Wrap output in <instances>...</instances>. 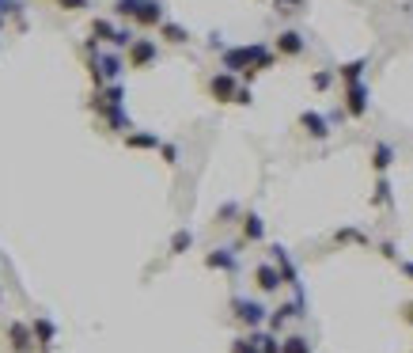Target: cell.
Returning a JSON list of instances; mask_svg holds the SVG:
<instances>
[{"instance_id": "obj_1", "label": "cell", "mask_w": 413, "mask_h": 353, "mask_svg": "<svg viewBox=\"0 0 413 353\" xmlns=\"http://www.w3.org/2000/svg\"><path fill=\"white\" fill-rule=\"evenodd\" d=\"M125 65H129V61L121 58L118 50H95V53H87V76H91L95 87H107V84H114V80H121Z\"/></svg>"}, {"instance_id": "obj_2", "label": "cell", "mask_w": 413, "mask_h": 353, "mask_svg": "<svg viewBox=\"0 0 413 353\" xmlns=\"http://www.w3.org/2000/svg\"><path fill=\"white\" fill-rule=\"evenodd\" d=\"M231 308H236V319H239L243 327H250V331H258L262 323H270V311H265L258 300H247V296H239V300H231Z\"/></svg>"}, {"instance_id": "obj_3", "label": "cell", "mask_w": 413, "mask_h": 353, "mask_svg": "<svg viewBox=\"0 0 413 353\" xmlns=\"http://www.w3.org/2000/svg\"><path fill=\"white\" fill-rule=\"evenodd\" d=\"M156 58H159V46L152 42V38H133V46L125 50V61H129V69H148Z\"/></svg>"}, {"instance_id": "obj_4", "label": "cell", "mask_w": 413, "mask_h": 353, "mask_svg": "<svg viewBox=\"0 0 413 353\" xmlns=\"http://www.w3.org/2000/svg\"><path fill=\"white\" fill-rule=\"evenodd\" d=\"M236 92H239V80H236V72H228V69H220L209 80V95H213L216 103H236Z\"/></svg>"}, {"instance_id": "obj_5", "label": "cell", "mask_w": 413, "mask_h": 353, "mask_svg": "<svg viewBox=\"0 0 413 353\" xmlns=\"http://www.w3.org/2000/svg\"><path fill=\"white\" fill-rule=\"evenodd\" d=\"M368 103H371V92H368L364 80L345 84V110H349V118H364L368 114Z\"/></svg>"}, {"instance_id": "obj_6", "label": "cell", "mask_w": 413, "mask_h": 353, "mask_svg": "<svg viewBox=\"0 0 413 353\" xmlns=\"http://www.w3.org/2000/svg\"><path fill=\"white\" fill-rule=\"evenodd\" d=\"M299 130L315 141H326L330 137V118L319 114V110H304V114H299Z\"/></svg>"}, {"instance_id": "obj_7", "label": "cell", "mask_w": 413, "mask_h": 353, "mask_svg": "<svg viewBox=\"0 0 413 353\" xmlns=\"http://www.w3.org/2000/svg\"><path fill=\"white\" fill-rule=\"evenodd\" d=\"M205 266L209 270H224V274H236L239 270V251L236 247H216V251L205 255Z\"/></svg>"}, {"instance_id": "obj_8", "label": "cell", "mask_w": 413, "mask_h": 353, "mask_svg": "<svg viewBox=\"0 0 413 353\" xmlns=\"http://www.w3.org/2000/svg\"><path fill=\"white\" fill-rule=\"evenodd\" d=\"M273 50H277L281 58H299V53L307 50V38L299 35V31H281L277 42H273Z\"/></svg>"}, {"instance_id": "obj_9", "label": "cell", "mask_w": 413, "mask_h": 353, "mask_svg": "<svg viewBox=\"0 0 413 353\" xmlns=\"http://www.w3.org/2000/svg\"><path fill=\"white\" fill-rule=\"evenodd\" d=\"M164 19H167V4H164V0H144L133 23H137V27H159Z\"/></svg>"}, {"instance_id": "obj_10", "label": "cell", "mask_w": 413, "mask_h": 353, "mask_svg": "<svg viewBox=\"0 0 413 353\" xmlns=\"http://www.w3.org/2000/svg\"><path fill=\"white\" fill-rule=\"evenodd\" d=\"M254 282L262 293H277L281 285H285V277H281V270H277V262H262V266L254 270Z\"/></svg>"}, {"instance_id": "obj_11", "label": "cell", "mask_w": 413, "mask_h": 353, "mask_svg": "<svg viewBox=\"0 0 413 353\" xmlns=\"http://www.w3.org/2000/svg\"><path fill=\"white\" fill-rule=\"evenodd\" d=\"M8 342H12L15 353H30L35 350V331L27 323H8Z\"/></svg>"}, {"instance_id": "obj_12", "label": "cell", "mask_w": 413, "mask_h": 353, "mask_svg": "<svg viewBox=\"0 0 413 353\" xmlns=\"http://www.w3.org/2000/svg\"><path fill=\"white\" fill-rule=\"evenodd\" d=\"M103 118H107V130L110 133H121V137H125V133L133 130V126H129V114H125V103H121V107H110V103H107Z\"/></svg>"}, {"instance_id": "obj_13", "label": "cell", "mask_w": 413, "mask_h": 353, "mask_svg": "<svg viewBox=\"0 0 413 353\" xmlns=\"http://www.w3.org/2000/svg\"><path fill=\"white\" fill-rule=\"evenodd\" d=\"M121 141H125V148H141V152L144 148H159V144H164V141H159V133H148V130H129Z\"/></svg>"}, {"instance_id": "obj_14", "label": "cell", "mask_w": 413, "mask_h": 353, "mask_svg": "<svg viewBox=\"0 0 413 353\" xmlns=\"http://www.w3.org/2000/svg\"><path fill=\"white\" fill-rule=\"evenodd\" d=\"M30 331H35V342L42 346V353H50V350H53V338H58V327H53L50 319H35V323H30Z\"/></svg>"}, {"instance_id": "obj_15", "label": "cell", "mask_w": 413, "mask_h": 353, "mask_svg": "<svg viewBox=\"0 0 413 353\" xmlns=\"http://www.w3.org/2000/svg\"><path fill=\"white\" fill-rule=\"evenodd\" d=\"M394 164V144H387V141H379L376 148H371V171L376 175H387V167Z\"/></svg>"}, {"instance_id": "obj_16", "label": "cell", "mask_w": 413, "mask_h": 353, "mask_svg": "<svg viewBox=\"0 0 413 353\" xmlns=\"http://www.w3.org/2000/svg\"><path fill=\"white\" fill-rule=\"evenodd\" d=\"M262 236H265V221L258 213H247L243 216V239H247V243H258Z\"/></svg>"}, {"instance_id": "obj_17", "label": "cell", "mask_w": 413, "mask_h": 353, "mask_svg": "<svg viewBox=\"0 0 413 353\" xmlns=\"http://www.w3.org/2000/svg\"><path fill=\"white\" fill-rule=\"evenodd\" d=\"M159 35H164L171 46H186V42H190V31H186L182 23H171V19L159 23Z\"/></svg>"}, {"instance_id": "obj_18", "label": "cell", "mask_w": 413, "mask_h": 353, "mask_svg": "<svg viewBox=\"0 0 413 353\" xmlns=\"http://www.w3.org/2000/svg\"><path fill=\"white\" fill-rule=\"evenodd\" d=\"M391 202H394L391 179H387V175H379V179H376V194H371V205H376V209H387Z\"/></svg>"}, {"instance_id": "obj_19", "label": "cell", "mask_w": 413, "mask_h": 353, "mask_svg": "<svg viewBox=\"0 0 413 353\" xmlns=\"http://www.w3.org/2000/svg\"><path fill=\"white\" fill-rule=\"evenodd\" d=\"M364 69H368V58H356L337 69V76H342V84H356V80H364Z\"/></svg>"}, {"instance_id": "obj_20", "label": "cell", "mask_w": 413, "mask_h": 353, "mask_svg": "<svg viewBox=\"0 0 413 353\" xmlns=\"http://www.w3.org/2000/svg\"><path fill=\"white\" fill-rule=\"evenodd\" d=\"M141 4H144V0H114V4H110V12H114L118 19H137Z\"/></svg>"}, {"instance_id": "obj_21", "label": "cell", "mask_w": 413, "mask_h": 353, "mask_svg": "<svg viewBox=\"0 0 413 353\" xmlns=\"http://www.w3.org/2000/svg\"><path fill=\"white\" fill-rule=\"evenodd\" d=\"M193 247V232L190 228H178L175 236H171V255H186Z\"/></svg>"}, {"instance_id": "obj_22", "label": "cell", "mask_w": 413, "mask_h": 353, "mask_svg": "<svg viewBox=\"0 0 413 353\" xmlns=\"http://www.w3.org/2000/svg\"><path fill=\"white\" fill-rule=\"evenodd\" d=\"M334 243H360V247H368V236H364L360 228H337Z\"/></svg>"}, {"instance_id": "obj_23", "label": "cell", "mask_w": 413, "mask_h": 353, "mask_svg": "<svg viewBox=\"0 0 413 353\" xmlns=\"http://www.w3.org/2000/svg\"><path fill=\"white\" fill-rule=\"evenodd\" d=\"M114 23L110 19H91V38H99V42H110V38H114Z\"/></svg>"}, {"instance_id": "obj_24", "label": "cell", "mask_w": 413, "mask_h": 353, "mask_svg": "<svg viewBox=\"0 0 413 353\" xmlns=\"http://www.w3.org/2000/svg\"><path fill=\"white\" fill-rule=\"evenodd\" d=\"M133 27H118L114 31V38H110V50H129V46H133Z\"/></svg>"}, {"instance_id": "obj_25", "label": "cell", "mask_w": 413, "mask_h": 353, "mask_svg": "<svg viewBox=\"0 0 413 353\" xmlns=\"http://www.w3.org/2000/svg\"><path fill=\"white\" fill-rule=\"evenodd\" d=\"M0 15H15L19 31L27 27V19H23V4H19V0H0Z\"/></svg>"}, {"instance_id": "obj_26", "label": "cell", "mask_w": 413, "mask_h": 353, "mask_svg": "<svg viewBox=\"0 0 413 353\" xmlns=\"http://www.w3.org/2000/svg\"><path fill=\"white\" fill-rule=\"evenodd\" d=\"M281 353H311V342H307L304 334H292V338H285Z\"/></svg>"}, {"instance_id": "obj_27", "label": "cell", "mask_w": 413, "mask_h": 353, "mask_svg": "<svg viewBox=\"0 0 413 353\" xmlns=\"http://www.w3.org/2000/svg\"><path fill=\"white\" fill-rule=\"evenodd\" d=\"M231 353H262V346H258V338H254V331H250L247 338H236V342H231Z\"/></svg>"}, {"instance_id": "obj_28", "label": "cell", "mask_w": 413, "mask_h": 353, "mask_svg": "<svg viewBox=\"0 0 413 353\" xmlns=\"http://www.w3.org/2000/svg\"><path fill=\"white\" fill-rule=\"evenodd\" d=\"M254 338H258V346H262V353H281V346H285V342H277V334L254 331Z\"/></svg>"}, {"instance_id": "obj_29", "label": "cell", "mask_w": 413, "mask_h": 353, "mask_svg": "<svg viewBox=\"0 0 413 353\" xmlns=\"http://www.w3.org/2000/svg\"><path fill=\"white\" fill-rule=\"evenodd\" d=\"M330 84H334V72H330V69H319V72H311V87H315V92H326Z\"/></svg>"}, {"instance_id": "obj_30", "label": "cell", "mask_w": 413, "mask_h": 353, "mask_svg": "<svg viewBox=\"0 0 413 353\" xmlns=\"http://www.w3.org/2000/svg\"><path fill=\"white\" fill-rule=\"evenodd\" d=\"M231 216H239V205L236 202H224L220 209H216V221H220V224H231Z\"/></svg>"}, {"instance_id": "obj_31", "label": "cell", "mask_w": 413, "mask_h": 353, "mask_svg": "<svg viewBox=\"0 0 413 353\" xmlns=\"http://www.w3.org/2000/svg\"><path fill=\"white\" fill-rule=\"evenodd\" d=\"M159 156H164V164H167V167H175V164H178V148H175L171 141L159 144Z\"/></svg>"}, {"instance_id": "obj_32", "label": "cell", "mask_w": 413, "mask_h": 353, "mask_svg": "<svg viewBox=\"0 0 413 353\" xmlns=\"http://www.w3.org/2000/svg\"><path fill=\"white\" fill-rule=\"evenodd\" d=\"M273 8H277L281 15H292V12H299V8H304V0H273Z\"/></svg>"}, {"instance_id": "obj_33", "label": "cell", "mask_w": 413, "mask_h": 353, "mask_svg": "<svg viewBox=\"0 0 413 353\" xmlns=\"http://www.w3.org/2000/svg\"><path fill=\"white\" fill-rule=\"evenodd\" d=\"M236 103H239V107H250V103H254V92H250V84H239Z\"/></svg>"}, {"instance_id": "obj_34", "label": "cell", "mask_w": 413, "mask_h": 353, "mask_svg": "<svg viewBox=\"0 0 413 353\" xmlns=\"http://www.w3.org/2000/svg\"><path fill=\"white\" fill-rule=\"evenodd\" d=\"M379 255H383V259H391V262H398V251H394L391 239H383V243H379Z\"/></svg>"}, {"instance_id": "obj_35", "label": "cell", "mask_w": 413, "mask_h": 353, "mask_svg": "<svg viewBox=\"0 0 413 353\" xmlns=\"http://www.w3.org/2000/svg\"><path fill=\"white\" fill-rule=\"evenodd\" d=\"M58 4L64 8V12H84V8H87V0H58Z\"/></svg>"}, {"instance_id": "obj_36", "label": "cell", "mask_w": 413, "mask_h": 353, "mask_svg": "<svg viewBox=\"0 0 413 353\" xmlns=\"http://www.w3.org/2000/svg\"><path fill=\"white\" fill-rule=\"evenodd\" d=\"M398 270H402V274H406V277H410V282H413V262H406V259H398Z\"/></svg>"}, {"instance_id": "obj_37", "label": "cell", "mask_w": 413, "mask_h": 353, "mask_svg": "<svg viewBox=\"0 0 413 353\" xmlns=\"http://www.w3.org/2000/svg\"><path fill=\"white\" fill-rule=\"evenodd\" d=\"M406 319H410V323H413V304H406Z\"/></svg>"}, {"instance_id": "obj_38", "label": "cell", "mask_w": 413, "mask_h": 353, "mask_svg": "<svg viewBox=\"0 0 413 353\" xmlns=\"http://www.w3.org/2000/svg\"><path fill=\"white\" fill-rule=\"evenodd\" d=\"M0 31H4V15H0Z\"/></svg>"}, {"instance_id": "obj_39", "label": "cell", "mask_w": 413, "mask_h": 353, "mask_svg": "<svg viewBox=\"0 0 413 353\" xmlns=\"http://www.w3.org/2000/svg\"><path fill=\"white\" fill-rule=\"evenodd\" d=\"M0 300H4V293H0Z\"/></svg>"}]
</instances>
